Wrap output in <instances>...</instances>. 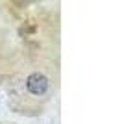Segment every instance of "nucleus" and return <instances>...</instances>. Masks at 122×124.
I'll list each match as a JSON object with an SVG mask.
<instances>
[{"mask_svg":"<svg viewBox=\"0 0 122 124\" xmlns=\"http://www.w3.org/2000/svg\"><path fill=\"white\" fill-rule=\"evenodd\" d=\"M26 87L31 94H45L48 89H50V82L45 74L35 72V74H30L28 80H26Z\"/></svg>","mask_w":122,"mask_h":124,"instance_id":"nucleus-1","label":"nucleus"}]
</instances>
